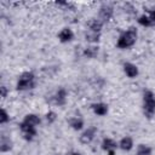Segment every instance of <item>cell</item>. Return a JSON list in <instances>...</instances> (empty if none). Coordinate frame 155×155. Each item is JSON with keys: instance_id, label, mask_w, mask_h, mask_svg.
Instances as JSON below:
<instances>
[{"instance_id": "10", "label": "cell", "mask_w": 155, "mask_h": 155, "mask_svg": "<svg viewBox=\"0 0 155 155\" xmlns=\"http://www.w3.org/2000/svg\"><path fill=\"white\" fill-rule=\"evenodd\" d=\"M67 97H68V92L64 87H59L56 93L53 94V102L54 104H57L58 107H63L67 103Z\"/></svg>"}, {"instance_id": "17", "label": "cell", "mask_w": 155, "mask_h": 155, "mask_svg": "<svg viewBox=\"0 0 155 155\" xmlns=\"http://www.w3.org/2000/svg\"><path fill=\"white\" fill-rule=\"evenodd\" d=\"M137 23H138L140 27H143V28H149V27H153V25H154V23H153V21L150 19V17H149L148 13H142V15H139V16L137 17Z\"/></svg>"}, {"instance_id": "5", "label": "cell", "mask_w": 155, "mask_h": 155, "mask_svg": "<svg viewBox=\"0 0 155 155\" xmlns=\"http://www.w3.org/2000/svg\"><path fill=\"white\" fill-rule=\"evenodd\" d=\"M96 134H97V128L93 127V126H90V127H87L86 130H84L81 132V134L79 136V142L81 144L87 145V144L92 143V140L94 139Z\"/></svg>"}, {"instance_id": "18", "label": "cell", "mask_w": 155, "mask_h": 155, "mask_svg": "<svg viewBox=\"0 0 155 155\" xmlns=\"http://www.w3.org/2000/svg\"><path fill=\"white\" fill-rule=\"evenodd\" d=\"M82 54L86 58H94V57H97V54H98V46L97 45H88V46H86L84 48Z\"/></svg>"}, {"instance_id": "11", "label": "cell", "mask_w": 155, "mask_h": 155, "mask_svg": "<svg viewBox=\"0 0 155 155\" xmlns=\"http://www.w3.org/2000/svg\"><path fill=\"white\" fill-rule=\"evenodd\" d=\"M101 148H102L103 151L108 153V151H110V150H116V149L119 148V144H117V142H116L115 139H113V138H110V137H104V138L102 139Z\"/></svg>"}, {"instance_id": "13", "label": "cell", "mask_w": 155, "mask_h": 155, "mask_svg": "<svg viewBox=\"0 0 155 155\" xmlns=\"http://www.w3.org/2000/svg\"><path fill=\"white\" fill-rule=\"evenodd\" d=\"M22 121H24L25 124H29V125H31V126L38 127V126L41 124V117H40L38 114L29 113V114H25V115H24V117H23Z\"/></svg>"}, {"instance_id": "15", "label": "cell", "mask_w": 155, "mask_h": 155, "mask_svg": "<svg viewBox=\"0 0 155 155\" xmlns=\"http://www.w3.org/2000/svg\"><path fill=\"white\" fill-rule=\"evenodd\" d=\"M68 124H69V126L71 127V130H74V131H81V130L84 128V126H85L84 120H82L81 117H79V116H73V117H70L69 121H68Z\"/></svg>"}, {"instance_id": "25", "label": "cell", "mask_w": 155, "mask_h": 155, "mask_svg": "<svg viewBox=\"0 0 155 155\" xmlns=\"http://www.w3.org/2000/svg\"><path fill=\"white\" fill-rule=\"evenodd\" d=\"M67 155H81V153H79V151H69V153H67Z\"/></svg>"}, {"instance_id": "8", "label": "cell", "mask_w": 155, "mask_h": 155, "mask_svg": "<svg viewBox=\"0 0 155 155\" xmlns=\"http://www.w3.org/2000/svg\"><path fill=\"white\" fill-rule=\"evenodd\" d=\"M122 70H124V74L128 79H136L139 75V68L134 63H131V62H125L122 64Z\"/></svg>"}, {"instance_id": "16", "label": "cell", "mask_w": 155, "mask_h": 155, "mask_svg": "<svg viewBox=\"0 0 155 155\" xmlns=\"http://www.w3.org/2000/svg\"><path fill=\"white\" fill-rule=\"evenodd\" d=\"M85 40L87 42H90V45H96L101 40V33H96V31L87 29L85 33Z\"/></svg>"}, {"instance_id": "22", "label": "cell", "mask_w": 155, "mask_h": 155, "mask_svg": "<svg viewBox=\"0 0 155 155\" xmlns=\"http://www.w3.org/2000/svg\"><path fill=\"white\" fill-rule=\"evenodd\" d=\"M10 121V114L5 108H1L0 110V125H6Z\"/></svg>"}, {"instance_id": "14", "label": "cell", "mask_w": 155, "mask_h": 155, "mask_svg": "<svg viewBox=\"0 0 155 155\" xmlns=\"http://www.w3.org/2000/svg\"><path fill=\"white\" fill-rule=\"evenodd\" d=\"M103 25H104V23L98 18H91L87 22V29L92 30V31H96V33H101Z\"/></svg>"}, {"instance_id": "21", "label": "cell", "mask_w": 155, "mask_h": 155, "mask_svg": "<svg viewBox=\"0 0 155 155\" xmlns=\"http://www.w3.org/2000/svg\"><path fill=\"white\" fill-rule=\"evenodd\" d=\"M44 117H45V121H46L48 125H52V124H54L56 120H57V113L53 111V110H48V111L45 114Z\"/></svg>"}, {"instance_id": "4", "label": "cell", "mask_w": 155, "mask_h": 155, "mask_svg": "<svg viewBox=\"0 0 155 155\" xmlns=\"http://www.w3.org/2000/svg\"><path fill=\"white\" fill-rule=\"evenodd\" d=\"M19 130L23 134V139L27 142H31L38 134V127L31 126L29 124H25L24 121H22L19 124Z\"/></svg>"}, {"instance_id": "6", "label": "cell", "mask_w": 155, "mask_h": 155, "mask_svg": "<svg viewBox=\"0 0 155 155\" xmlns=\"http://www.w3.org/2000/svg\"><path fill=\"white\" fill-rule=\"evenodd\" d=\"M114 16V8L111 5L109 4H104L101 6L99 11H98V19H101L103 23H108Z\"/></svg>"}, {"instance_id": "12", "label": "cell", "mask_w": 155, "mask_h": 155, "mask_svg": "<svg viewBox=\"0 0 155 155\" xmlns=\"http://www.w3.org/2000/svg\"><path fill=\"white\" fill-rule=\"evenodd\" d=\"M119 148L122 150V151H130L133 149L134 147V142H133V138L130 137V136H124L120 140H119Z\"/></svg>"}, {"instance_id": "20", "label": "cell", "mask_w": 155, "mask_h": 155, "mask_svg": "<svg viewBox=\"0 0 155 155\" xmlns=\"http://www.w3.org/2000/svg\"><path fill=\"white\" fill-rule=\"evenodd\" d=\"M12 149V140L8 137L2 136L0 140V151L1 153H7Z\"/></svg>"}, {"instance_id": "24", "label": "cell", "mask_w": 155, "mask_h": 155, "mask_svg": "<svg viewBox=\"0 0 155 155\" xmlns=\"http://www.w3.org/2000/svg\"><path fill=\"white\" fill-rule=\"evenodd\" d=\"M148 15H149L150 19L153 21V23L155 24V7H154V8H150V10L148 11Z\"/></svg>"}, {"instance_id": "3", "label": "cell", "mask_w": 155, "mask_h": 155, "mask_svg": "<svg viewBox=\"0 0 155 155\" xmlns=\"http://www.w3.org/2000/svg\"><path fill=\"white\" fill-rule=\"evenodd\" d=\"M35 85H36L35 74L30 70H25L18 76V79L16 81V90L19 92L30 91L35 87Z\"/></svg>"}, {"instance_id": "2", "label": "cell", "mask_w": 155, "mask_h": 155, "mask_svg": "<svg viewBox=\"0 0 155 155\" xmlns=\"http://www.w3.org/2000/svg\"><path fill=\"white\" fill-rule=\"evenodd\" d=\"M142 111H143V115L149 120H151L155 116V93L150 90L143 91Z\"/></svg>"}, {"instance_id": "23", "label": "cell", "mask_w": 155, "mask_h": 155, "mask_svg": "<svg viewBox=\"0 0 155 155\" xmlns=\"http://www.w3.org/2000/svg\"><path fill=\"white\" fill-rule=\"evenodd\" d=\"M0 94H1V98H2V99H5V98L7 97L8 90H7V87H6L5 85H1V86H0Z\"/></svg>"}, {"instance_id": "7", "label": "cell", "mask_w": 155, "mask_h": 155, "mask_svg": "<svg viewBox=\"0 0 155 155\" xmlns=\"http://www.w3.org/2000/svg\"><path fill=\"white\" fill-rule=\"evenodd\" d=\"M74 36H75V34H74L73 29L69 28V27H64V28H62V29L58 31V34H57L58 41H59L61 44H68V42H71V41L74 40Z\"/></svg>"}, {"instance_id": "19", "label": "cell", "mask_w": 155, "mask_h": 155, "mask_svg": "<svg viewBox=\"0 0 155 155\" xmlns=\"http://www.w3.org/2000/svg\"><path fill=\"white\" fill-rule=\"evenodd\" d=\"M136 155H153V148L148 144L140 143L136 148Z\"/></svg>"}, {"instance_id": "9", "label": "cell", "mask_w": 155, "mask_h": 155, "mask_svg": "<svg viewBox=\"0 0 155 155\" xmlns=\"http://www.w3.org/2000/svg\"><path fill=\"white\" fill-rule=\"evenodd\" d=\"M91 109H92V113L96 116H105L109 111L108 104L103 103V102H96V103L91 104Z\"/></svg>"}, {"instance_id": "1", "label": "cell", "mask_w": 155, "mask_h": 155, "mask_svg": "<svg viewBox=\"0 0 155 155\" xmlns=\"http://www.w3.org/2000/svg\"><path fill=\"white\" fill-rule=\"evenodd\" d=\"M138 39V30L136 27H130L124 30L116 40V47L120 50H128L134 46Z\"/></svg>"}]
</instances>
